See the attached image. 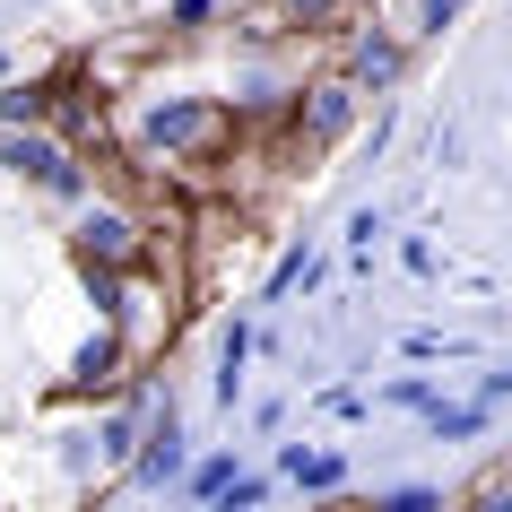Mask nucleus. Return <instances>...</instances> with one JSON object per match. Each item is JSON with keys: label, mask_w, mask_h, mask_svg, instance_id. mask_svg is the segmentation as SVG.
<instances>
[{"label": "nucleus", "mask_w": 512, "mask_h": 512, "mask_svg": "<svg viewBox=\"0 0 512 512\" xmlns=\"http://www.w3.org/2000/svg\"><path fill=\"white\" fill-rule=\"evenodd\" d=\"M226 139V113L209 105V96H148V105L131 113V148L148 165H183L200 157V148H217Z\"/></svg>", "instance_id": "nucleus-1"}, {"label": "nucleus", "mask_w": 512, "mask_h": 512, "mask_svg": "<svg viewBox=\"0 0 512 512\" xmlns=\"http://www.w3.org/2000/svg\"><path fill=\"white\" fill-rule=\"evenodd\" d=\"M0 165L18 174V183H44V191H61V200H87V174H79V157L61 148L44 122H18V131L0 139Z\"/></svg>", "instance_id": "nucleus-2"}, {"label": "nucleus", "mask_w": 512, "mask_h": 512, "mask_svg": "<svg viewBox=\"0 0 512 512\" xmlns=\"http://www.w3.org/2000/svg\"><path fill=\"white\" fill-rule=\"evenodd\" d=\"M79 261L87 270H122V261H148V235H139V217H122V209H105V200H87V217H79Z\"/></svg>", "instance_id": "nucleus-3"}, {"label": "nucleus", "mask_w": 512, "mask_h": 512, "mask_svg": "<svg viewBox=\"0 0 512 512\" xmlns=\"http://www.w3.org/2000/svg\"><path fill=\"white\" fill-rule=\"evenodd\" d=\"M148 434H131V469H139V486H174L183 478V426H174V400H157L148 391Z\"/></svg>", "instance_id": "nucleus-4"}, {"label": "nucleus", "mask_w": 512, "mask_h": 512, "mask_svg": "<svg viewBox=\"0 0 512 512\" xmlns=\"http://www.w3.org/2000/svg\"><path fill=\"white\" fill-rule=\"evenodd\" d=\"M356 122V79H313L304 87V105H296V131L304 139H339Z\"/></svg>", "instance_id": "nucleus-5"}, {"label": "nucleus", "mask_w": 512, "mask_h": 512, "mask_svg": "<svg viewBox=\"0 0 512 512\" xmlns=\"http://www.w3.org/2000/svg\"><path fill=\"white\" fill-rule=\"evenodd\" d=\"M278 469H287V486H304V495H339V486H348V460L322 452V443H287Z\"/></svg>", "instance_id": "nucleus-6"}, {"label": "nucleus", "mask_w": 512, "mask_h": 512, "mask_svg": "<svg viewBox=\"0 0 512 512\" xmlns=\"http://www.w3.org/2000/svg\"><path fill=\"white\" fill-rule=\"evenodd\" d=\"M113 365H122V339H113V322H105L79 356H70V391H105V382H122Z\"/></svg>", "instance_id": "nucleus-7"}, {"label": "nucleus", "mask_w": 512, "mask_h": 512, "mask_svg": "<svg viewBox=\"0 0 512 512\" xmlns=\"http://www.w3.org/2000/svg\"><path fill=\"white\" fill-rule=\"evenodd\" d=\"M391 70H400V44H391V35H356V53H348V79H356V87H382Z\"/></svg>", "instance_id": "nucleus-8"}, {"label": "nucleus", "mask_w": 512, "mask_h": 512, "mask_svg": "<svg viewBox=\"0 0 512 512\" xmlns=\"http://www.w3.org/2000/svg\"><path fill=\"white\" fill-rule=\"evenodd\" d=\"M243 356H252V322H226V339H217V400L226 408L243 391Z\"/></svg>", "instance_id": "nucleus-9"}, {"label": "nucleus", "mask_w": 512, "mask_h": 512, "mask_svg": "<svg viewBox=\"0 0 512 512\" xmlns=\"http://www.w3.org/2000/svg\"><path fill=\"white\" fill-rule=\"evenodd\" d=\"M426 417H434V443H469V434H486V417H495V408H443V400H426Z\"/></svg>", "instance_id": "nucleus-10"}, {"label": "nucleus", "mask_w": 512, "mask_h": 512, "mask_svg": "<svg viewBox=\"0 0 512 512\" xmlns=\"http://www.w3.org/2000/svg\"><path fill=\"white\" fill-rule=\"evenodd\" d=\"M44 113H53V96H44V87H9V79H0V131H18V122H44Z\"/></svg>", "instance_id": "nucleus-11"}, {"label": "nucleus", "mask_w": 512, "mask_h": 512, "mask_svg": "<svg viewBox=\"0 0 512 512\" xmlns=\"http://www.w3.org/2000/svg\"><path fill=\"white\" fill-rule=\"evenodd\" d=\"M226 478H235V452H209L200 469H183V486H191V495H209V504L226 495Z\"/></svg>", "instance_id": "nucleus-12"}, {"label": "nucleus", "mask_w": 512, "mask_h": 512, "mask_svg": "<svg viewBox=\"0 0 512 512\" xmlns=\"http://www.w3.org/2000/svg\"><path fill=\"white\" fill-rule=\"evenodd\" d=\"M313 270H322V261H313V252H304V243H296V252H287V261H278V270H270V296H296V287H304V278H313Z\"/></svg>", "instance_id": "nucleus-13"}, {"label": "nucleus", "mask_w": 512, "mask_h": 512, "mask_svg": "<svg viewBox=\"0 0 512 512\" xmlns=\"http://www.w3.org/2000/svg\"><path fill=\"white\" fill-rule=\"evenodd\" d=\"M278 9H287V18H296V27H330V18H339V9H348V0H278Z\"/></svg>", "instance_id": "nucleus-14"}, {"label": "nucleus", "mask_w": 512, "mask_h": 512, "mask_svg": "<svg viewBox=\"0 0 512 512\" xmlns=\"http://www.w3.org/2000/svg\"><path fill=\"white\" fill-rule=\"evenodd\" d=\"M460 18V0H417V35H443Z\"/></svg>", "instance_id": "nucleus-15"}, {"label": "nucleus", "mask_w": 512, "mask_h": 512, "mask_svg": "<svg viewBox=\"0 0 512 512\" xmlns=\"http://www.w3.org/2000/svg\"><path fill=\"white\" fill-rule=\"evenodd\" d=\"M209 18H217V0H174V27H183V35L209 27Z\"/></svg>", "instance_id": "nucleus-16"}, {"label": "nucleus", "mask_w": 512, "mask_h": 512, "mask_svg": "<svg viewBox=\"0 0 512 512\" xmlns=\"http://www.w3.org/2000/svg\"><path fill=\"white\" fill-rule=\"evenodd\" d=\"M382 400H391V408H426L434 391H426V382H417V374H408V382H391V391H382Z\"/></svg>", "instance_id": "nucleus-17"}, {"label": "nucleus", "mask_w": 512, "mask_h": 512, "mask_svg": "<svg viewBox=\"0 0 512 512\" xmlns=\"http://www.w3.org/2000/svg\"><path fill=\"white\" fill-rule=\"evenodd\" d=\"M0 79H9V61H0Z\"/></svg>", "instance_id": "nucleus-18"}]
</instances>
